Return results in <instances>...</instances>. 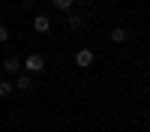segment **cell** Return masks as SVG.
<instances>
[{
	"mask_svg": "<svg viewBox=\"0 0 150 132\" xmlns=\"http://www.w3.org/2000/svg\"><path fill=\"white\" fill-rule=\"evenodd\" d=\"M24 69H27V75H39V72L45 69V54H30V57H24V63H21Z\"/></svg>",
	"mask_w": 150,
	"mask_h": 132,
	"instance_id": "cell-1",
	"label": "cell"
},
{
	"mask_svg": "<svg viewBox=\"0 0 150 132\" xmlns=\"http://www.w3.org/2000/svg\"><path fill=\"white\" fill-rule=\"evenodd\" d=\"M9 27H6V24H0V45H3V42H9Z\"/></svg>",
	"mask_w": 150,
	"mask_h": 132,
	"instance_id": "cell-8",
	"label": "cell"
},
{
	"mask_svg": "<svg viewBox=\"0 0 150 132\" xmlns=\"http://www.w3.org/2000/svg\"><path fill=\"white\" fill-rule=\"evenodd\" d=\"M3 69L9 72V75H15V72L21 69V60H18V57H6V60H3Z\"/></svg>",
	"mask_w": 150,
	"mask_h": 132,
	"instance_id": "cell-5",
	"label": "cell"
},
{
	"mask_svg": "<svg viewBox=\"0 0 150 132\" xmlns=\"http://www.w3.org/2000/svg\"><path fill=\"white\" fill-rule=\"evenodd\" d=\"M93 60H96V54L90 51V48H81V51H75V66L87 69V66H93Z\"/></svg>",
	"mask_w": 150,
	"mask_h": 132,
	"instance_id": "cell-2",
	"label": "cell"
},
{
	"mask_svg": "<svg viewBox=\"0 0 150 132\" xmlns=\"http://www.w3.org/2000/svg\"><path fill=\"white\" fill-rule=\"evenodd\" d=\"M12 87H18L21 93H33V87H36V84H33V75H27V72H24V75H18Z\"/></svg>",
	"mask_w": 150,
	"mask_h": 132,
	"instance_id": "cell-3",
	"label": "cell"
},
{
	"mask_svg": "<svg viewBox=\"0 0 150 132\" xmlns=\"http://www.w3.org/2000/svg\"><path fill=\"white\" fill-rule=\"evenodd\" d=\"M54 9H60V12H69V9H72V0H54Z\"/></svg>",
	"mask_w": 150,
	"mask_h": 132,
	"instance_id": "cell-7",
	"label": "cell"
},
{
	"mask_svg": "<svg viewBox=\"0 0 150 132\" xmlns=\"http://www.w3.org/2000/svg\"><path fill=\"white\" fill-rule=\"evenodd\" d=\"M12 93V81H0V96H9Z\"/></svg>",
	"mask_w": 150,
	"mask_h": 132,
	"instance_id": "cell-9",
	"label": "cell"
},
{
	"mask_svg": "<svg viewBox=\"0 0 150 132\" xmlns=\"http://www.w3.org/2000/svg\"><path fill=\"white\" fill-rule=\"evenodd\" d=\"M66 24L75 30V27H81V18H78V15H69V18H66Z\"/></svg>",
	"mask_w": 150,
	"mask_h": 132,
	"instance_id": "cell-10",
	"label": "cell"
},
{
	"mask_svg": "<svg viewBox=\"0 0 150 132\" xmlns=\"http://www.w3.org/2000/svg\"><path fill=\"white\" fill-rule=\"evenodd\" d=\"M33 30L36 33H48V30H51V18H48V15H36L33 18Z\"/></svg>",
	"mask_w": 150,
	"mask_h": 132,
	"instance_id": "cell-4",
	"label": "cell"
},
{
	"mask_svg": "<svg viewBox=\"0 0 150 132\" xmlns=\"http://www.w3.org/2000/svg\"><path fill=\"white\" fill-rule=\"evenodd\" d=\"M126 39H129L126 27H114V30H111V42H126Z\"/></svg>",
	"mask_w": 150,
	"mask_h": 132,
	"instance_id": "cell-6",
	"label": "cell"
}]
</instances>
